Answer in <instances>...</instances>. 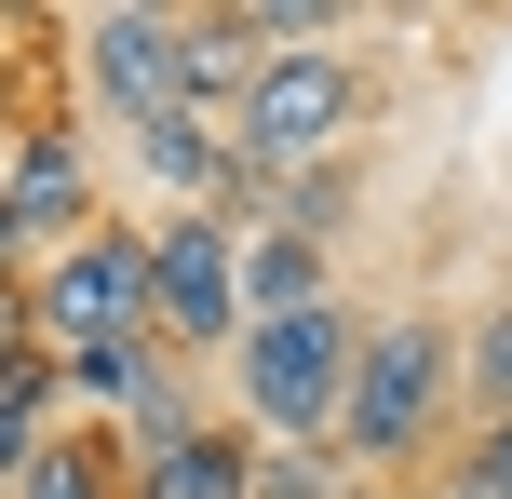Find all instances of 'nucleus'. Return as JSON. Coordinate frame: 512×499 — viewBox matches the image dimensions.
Here are the masks:
<instances>
[{"instance_id": "nucleus-2", "label": "nucleus", "mask_w": 512, "mask_h": 499, "mask_svg": "<svg viewBox=\"0 0 512 499\" xmlns=\"http://www.w3.org/2000/svg\"><path fill=\"white\" fill-rule=\"evenodd\" d=\"M351 297H324V311H283V324H243L230 351V419L256 446H337V405H351Z\"/></svg>"}, {"instance_id": "nucleus-16", "label": "nucleus", "mask_w": 512, "mask_h": 499, "mask_svg": "<svg viewBox=\"0 0 512 499\" xmlns=\"http://www.w3.org/2000/svg\"><path fill=\"white\" fill-rule=\"evenodd\" d=\"M445 499H512V419H472V446L445 459Z\"/></svg>"}, {"instance_id": "nucleus-10", "label": "nucleus", "mask_w": 512, "mask_h": 499, "mask_svg": "<svg viewBox=\"0 0 512 499\" xmlns=\"http://www.w3.org/2000/svg\"><path fill=\"white\" fill-rule=\"evenodd\" d=\"M324 297H337V257H324V243H297V230H256L243 243V324L324 311Z\"/></svg>"}, {"instance_id": "nucleus-4", "label": "nucleus", "mask_w": 512, "mask_h": 499, "mask_svg": "<svg viewBox=\"0 0 512 499\" xmlns=\"http://www.w3.org/2000/svg\"><path fill=\"white\" fill-rule=\"evenodd\" d=\"M149 338L243 351V230L230 216H149Z\"/></svg>"}, {"instance_id": "nucleus-9", "label": "nucleus", "mask_w": 512, "mask_h": 499, "mask_svg": "<svg viewBox=\"0 0 512 499\" xmlns=\"http://www.w3.org/2000/svg\"><path fill=\"white\" fill-rule=\"evenodd\" d=\"M256 486V432L243 419H203L189 446H162V459H135L122 499H243Z\"/></svg>"}, {"instance_id": "nucleus-1", "label": "nucleus", "mask_w": 512, "mask_h": 499, "mask_svg": "<svg viewBox=\"0 0 512 499\" xmlns=\"http://www.w3.org/2000/svg\"><path fill=\"white\" fill-rule=\"evenodd\" d=\"M459 419V324L445 311H391L351 351V405H337V473H418L432 432Z\"/></svg>"}, {"instance_id": "nucleus-12", "label": "nucleus", "mask_w": 512, "mask_h": 499, "mask_svg": "<svg viewBox=\"0 0 512 499\" xmlns=\"http://www.w3.org/2000/svg\"><path fill=\"white\" fill-rule=\"evenodd\" d=\"M351 216H364V176H351V162H297V176L270 189V230L324 243V257H337V230H351Z\"/></svg>"}, {"instance_id": "nucleus-3", "label": "nucleus", "mask_w": 512, "mask_h": 499, "mask_svg": "<svg viewBox=\"0 0 512 499\" xmlns=\"http://www.w3.org/2000/svg\"><path fill=\"white\" fill-rule=\"evenodd\" d=\"M364 108H378V68H364L351 41H297V54H270V68L230 95V162H256V176L337 162L364 135Z\"/></svg>"}, {"instance_id": "nucleus-14", "label": "nucleus", "mask_w": 512, "mask_h": 499, "mask_svg": "<svg viewBox=\"0 0 512 499\" xmlns=\"http://www.w3.org/2000/svg\"><path fill=\"white\" fill-rule=\"evenodd\" d=\"M459 405H472V419H512V311H472V338H459Z\"/></svg>"}, {"instance_id": "nucleus-8", "label": "nucleus", "mask_w": 512, "mask_h": 499, "mask_svg": "<svg viewBox=\"0 0 512 499\" xmlns=\"http://www.w3.org/2000/svg\"><path fill=\"white\" fill-rule=\"evenodd\" d=\"M122 149H135V176H149L176 216H203L216 189H230V108H203V95H189V108H162V122H135Z\"/></svg>"}, {"instance_id": "nucleus-13", "label": "nucleus", "mask_w": 512, "mask_h": 499, "mask_svg": "<svg viewBox=\"0 0 512 499\" xmlns=\"http://www.w3.org/2000/svg\"><path fill=\"white\" fill-rule=\"evenodd\" d=\"M14 499H122V446H108V432H54Z\"/></svg>"}, {"instance_id": "nucleus-18", "label": "nucleus", "mask_w": 512, "mask_h": 499, "mask_svg": "<svg viewBox=\"0 0 512 499\" xmlns=\"http://www.w3.org/2000/svg\"><path fill=\"white\" fill-rule=\"evenodd\" d=\"M0 270H27V243H14V203H0Z\"/></svg>"}, {"instance_id": "nucleus-19", "label": "nucleus", "mask_w": 512, "mask_h": 499, "mask_svg": "<svg viewBox=\"0 0 512 499\" xmlns=\"http://www.w3.org/2000/svg\"><path fill=\"white\" fill-rule=\"evenodd\" d=\"M337 499H391V486H337Z\"/></svg>"}, {"instance_id": "nucleus-11", "label": "nucleus", "mask_w": 512, "mask_h": 499, "mask_svg": "<svg viewBox=\"0 0 512 499\" xmlns=\"http://www.w3.org/2000/svg\"><path fill=\"white\" fill-rule=\"evenodd\" d=\"M162 378H176V351H162V338H95V351H68V392L108 405V419H135Z\"/></svg>"}, {"instance_id": "nucleus-5", "label": "nucleus", "mask_w": 512, "mask_h": 499, "mask_svg": "<svg viewBox=\"0 0 512 499\" xmlns=\"http://www.w3.org/2000/svg\"><path fill=\"white\" fill-rule=\"evenodd\" d=\"M41 284V351L68 365V351H95V338H149V230H81L68 257H41L27 270Z\"/></svg>"}, {"instance_id": "nucleus-17", "label": "nucleus", "mask_w": 512, "mask_h": 499, "mask_svg": "<svg viewBox=\"0 0 512 499\" xmlns=\"http://www.w3.org/2000/svg\"><path fill=\"white\" fill-rule=\"evenodd\" d=\"M27 351H41V284L0 270V365H27Z\"/></svg>"}, {"instance_id": "nucleus-15", "label": "nucleus", "mask_w": 512, "mask_h": 499, "mask_svg": "<svg viewBox=\"0 0 512 499\" xmlns=\"http://www.w3.org/2000/svg\"><path fill=\"white\" fill-rule=\"evenodd\" d=\"M337 486H351V473H337L324 446H256V486L243 499H337Z\"/></svg>"}, {"instance_id": "nucleus-6", "label": "nucleus", "mask_w": 512, "mask_h": 499, "mask_svg": "<svg viewBox=\"0 0 512 499\" xmlns=\"http://www.w3.org/2000/svg\"><path fill=\"white\" fill-rule=\"evenodd\" d=\"M81 95L108 108V122H162V108H189V14H149V0H122V14H95L81 27Z\"/></svg>"}, {"instance_id": "nucleus-7", "label": "nucleus", "mask_w": 512, "mask_h": 499, "mask_svg": "<svg viewBox=\"0 0 512 499\" xmlns=\"http://www.w3.org/2000/svg\"><path fill=\"white\" fill-rule=\"evenodd\" d=\"M0 203H14L27 270L68 257V243L95 230V162H81V135L68 122H14V135H0Z\"/></svg>"}]
</instances>
